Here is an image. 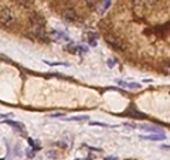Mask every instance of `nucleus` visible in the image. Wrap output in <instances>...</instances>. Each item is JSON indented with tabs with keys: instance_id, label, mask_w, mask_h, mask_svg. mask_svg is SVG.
Returning <instances> with one entry per match:
<instances>
[{
	"instance_id": "a878e982",
	"label": "nucleus",
	"mask_w": 170,
	"mask_h": 160,
	"mask_svg": "<svg viewBox=\"0 0 170 160\" xmlns=\"http://www.w3.org/2000/svg\"><path fill=\"white\" fill-rule=\"evenodd\" d=\"M119 157H116V156H106L105 157V160H118Z\"/></svg>"
},
{
	"instance_id": "20e7f679",
	"label": "nucleus",
	"mask_w": 170,
	"mask_h": 160,
	"mask_svg": "<svg viewBox=\"0 0 170 160\" xmlns=\"http://www.w3.org/2000/svg\"><path fill=\"white\" fill-rule=\"evenodd\" d=\"M146 10V2L145 0H133V12L138 17H143Z\"/></svg>"
},
{
	"instance_id": "dca6fc26",
	"label": "nucleus",
	"mask_w": 170,
	"mask_h": 160,
	"mask_svg": "<svg viewBox=\"0 0 170 160\" xmlns=\"http://www.w3.org/2000/svg\"><path fill=\"white\" fill-rule=\"evenodd\" d=\"M27 142L31 145V148H33V150H38L40 149V143H37L36 140H33V139H30V138H27Z\"/></svg>"
},
{
	"instance_id": "aec40b11",
	"label": "nucleus",
	"mask_w": 170,
	"mask_h": 160,
	"mask_svg": "<svg viewBox=\"0 0 170 160\" xmlns=\"http://www.w3.org/2000/svg\"><path fill=\"white\" fill-rule=\"evenodd\" d=\"M65 114H61V112H57V114H51L50 118H64Z\"/></svg>"
},
{
	"instance_id": "a211bd4d",
	"label": "nucleus",
	"mask_w": 170,
	"mask_h": 160,
	"mask_svg": "<svg viewBox=\"0 0 170 160\" xmlns=\"http://www.w3.org/2000/svg\"><path fill=\"white\" fill-rule=\"evenodd\" d=\"M129 115H132V116H135V118H140V119H143V118H146V115H145V114H140V112L135 111V109H133V108H132V114H129Z\"/></svg>"
},
{
	"instance_id": "4468645a",
	"label": "nucleus",
	"mask_w": 170,
	"mask_h": 160,
	"mask_svg": "<svg viewBox=\"0 0 170 160\" xmlns=\"http://www.w3.org/2000/svg\"><path fill=\"white\" fill-rule=\"evenodd\" d=\"M64 119L65 120H75V122H85V120H88L90 119V118L88 116H85V115H82V116H70V118H65L64 116Z\"/></svg>"
},
{
	"instance_id": "9b49d317",
	"label": "nucleus",
	"mask_w": 170,
	"mask_h": 160,
	"mask_svg": "<svg viewBox=\"0 0 170 160\" xmlns=\"http://www.w3.org/2000/svg\"><path fill=\"white\" fill-rule=\"evenodd\" d=\"M116 84L124 86V88H128V90H139L140 88V84H138V82H125L122 80H116Z\"/></svg>"
},
{
	"instance_id": "bb28decb",
	"label": "nucleus",
	"mask_w": 170,
	"mask_h": 160,
	"mask_svg": "<svg viewBox=\"0 0 170 160\" xmlns=\"http://www.w3.org/2000/svg\"><path fill=\"white\" fill-rule=\"evenodd\" d=\"M27 154H28V156H30V157H33V156H34V152H31V150H27Z\"/></svg>"
},
{
	"instance_id": "6ab92c4d",
	"label": "nucleus",
	"mask_w": 170,
	"mask_h": 160,
	"mask_svg": "<svg viewBox=\"0 0 170 160\" xmlns=\"http://www.w3.org/2000/svg\"><path fill=\"white\" fill-rule=\"evenodd\" d=\"M85 4H87L90 9H94L96 6V0H85Z\"/></svg>"
},
{
	"instance_id": "393cba45",
	"label": "nucleus",
	"mask_w": 170,
	"mask_h": 160,
	"mask_svg": "<svg viewBox=\"0 0 170 160\" xmlns=\"http://www.w3.org/2000/svg\"><path fill=\"white\" fill-rule=\"evenodd\" d=\"M160 149L162 150H170V145H162Z\"/></svg>"
},
{
	"instance_id": "5701e85b",
	"label": "nucleus",
	"mask_w": 170,
	"mask_h": 160,
	"mask_svg": "<svg viewBox=\"0 0 170 160\" xmlns=\"http://www.w3.org/2000/svg\"><path fill=\"white\" fill-rule=\"evenodd\" d=\"M77 48H78V47H72V44H70V47H68V51H70V52H77Z\"/></svg>"
},
{
	"instance_id": "f257e3e1",
	"label": "nucleus",
	"mask_w": 170,
	"mask_h": 160,
	"mask_svg": "<svg viewBox=\"0 0 170 160\" xmlns=\"http://www.w3.org/2000/svg\"><path fill=\"white\" fill-rule=\"evenodd\" d=\"M105 41L109 44V46L114 47L115 50H119V51H125V50L128 48L126 44H125L121 38L115 37V36H112V34H106V36H105Z\"/></svg>"
},
{
	"instance_id": "4be33fe9",
	"label": "nucleus",
	"mask_w": 170,
	"mask_h": 160,
	"mask_svg": "<svg viewBox=\"0 0 170 160\" xmlns=\"http://www.w3.org/2000/svg\"><path fill=\"white\" fill-rule=\"evenodd\" d=\"M115 62H116L115 60H108V61H106V64H108V67H109V68H112V67L115 65Z\"/></svg>"
},
{
	"instance_id": "2eb2a0df",
	"label": "nucleus",
	"mask_w": 170,
	"mask_h": 160,
	"mask_svg": "<svg viewBox=\"0 0 170 160\" xmlns=\"http://www.w3.org/2000/svg\"><path fill=\"white\" fill-rule=\"evenodd\" d=\"M91 126H101V128H112V125H108V123H104V122H98V120H95V122H91L90 123Z\"/></svg>"
},
{
	"instance_id": "0eeeda50",
	"label": "nucleus",
	"mask_w": 170,
	"mask_h": 160,
	"mask_svg": "<svg viewBox=\"0 0 170 160\" xmlns=\"http://www.w3.org/2000/svg\"><path fill=\"white\" fill-rule=\"evenodd\" d=\"M140 139L143 140H153V142H160L166 139V135L164 133H148V135H142Z\"/></svg>"
},
{
	"instance_id": "6e6552de",
	"label": "nucleus",
	"mask_w": 170,
	"mask_h": 160,
	"mask_svg": "<svg viewBox=\"0 0 170 160\" xmlns=\"http://www.w3.org/2000/svg\"><path fill=\"white\" fill-rule=\"evenodd\" d=\"M31 33L34 34V37L36 38L43 40V41H46L47 37H48V34H46V31H44V27H34L33 30H31Z\"/></svg>"
},
{
	"instance_id": "c756f323",
	"label": "nucleus",
	"mask_w": 170,
	"mask_h": 160,
	"mask_svg": "<svg viewBox=\"0 0 170 160\" xmlns=\"http://www.w3.org/2000/svg\"><path fill=\"white\" fill-rule=\"evenodd\" d=\"M128 160H133V159H128Z\"/></svg>"
},
{
	"instance_id": "412c9836",
	"label": "nucleus",
	"mask_w": 170,
	"mask_h": 160,
	"mask_svg": "<svg viewBox=\"0 0 170 160\" xmlns=\"http://www.w3.org/2000/svg\"><path fill=\"white\" fill-rule=\"evenodd\" d=\"M78 48H80L81 52H87L88 51V47L87 46H78Z\"/></svg>"
},
{
	"instance_id": "c85d7f7f",
	"label": "nucleus",
	"mask_w": 170,
	"mask_h": 160,
	"mask_svg": "<svg viewBox=\"0 0 170 160\" xmlns=\"http://www.w3.org/2000/svg\"><path fill=\"white\" fill-rule=\"evenodd\" d=\"M77 160H85V159H77ZM88 160H91V159H88Z\"/></svg>"
},
{
	"instance_id": "39448f33",
	"label": "nucleus",
	"mask_w": 170,
	"mask_h": 160,
	"mask_svg": "<svg viewBox=\"0 0 170 160\" xmlns=\"http://www.w3.org/2000/svg\"><path fill=\"white\" fill-rule=\"evenodd\" d=\"M48 38H51L53 41H70V37H68L67 34L62 33V31H57V30L50 31Z\"/></svg>"
},
{
	"instance_id": "423d86ee",
	"label": "nucleus",
	"mask_w": 170,
	"mask_h": 160,
	"mask_svg": "<svg viewBox=\"0 0 170 160\" xmlns=\"http://www.w3.org/2000/svg\"><path fill=\"white\" fill-rule=\"evenodd\" d=\"M135 128L148 133H164L162 129H159L158 126H153V125H135Z\"/></svg>"
},
{
	"instance_id": "7ed1b4c3",
	"label": "nucleus",
	"mask_w": 170,
	"mask_h": 160,
	"mask_svg": "<svg viewBox=\"0 0 170 160\" xmlns=\"http://www.w3.org/2000/svg\"><path fill=\"white\" fill-rule=\"evenodd\" d=\"M28 19H30L31 24H33L34 27H44V26H46V20H44V17L43 16H40L38 13H36V12H30Z\"/></svg>"
},
{
	"instance_id": "9d476101",
	"label": "nucleus",
	"mask_w": 170,
	"mask_h": 160,
	"mask_svg": "<svg viewBox=\"0 0 170 160\" xmlns=\"http://www.w3.org/2000/svg\"><path fill=\"white\" fill-rule=\"evenodd\" d=\"M6 120V125H9V126H12L13 129H16L17 132L23 133V135H26L24 133V125L20 122H16V120H10V119H4Z\"/></svg>"
},
{
	"instance_id": "ddd939ff",
	"label": "nucleus",
	"mask_w": 170,
	"mask_h": 160,
	"mask_svg": "<svg viewBox=\"0 0 170 160\" xmlns=\"http://www.w3.org/2000/svg\"><path fill=\"white\" fill-rule=\"evenodd\" d=\"M169 31H170V23L166 26H160V27L155 28V33H158V34H167Z\"/></svg>"
},
{
	"instance_id": "cd10ccee",
	"label": "nucleus",
	"mask_w": 170,
	"mask_h": 160,
	"mask_svg": "<svg viewBox=\"0 0 170 160\" xmlns=\"http://www.w3.org/2000/svg\"><path fill=\"white\" fill-rule=\"evenodd\" d=\"M145 2H146V3H149V4H152V3H155L156 0H145Z\"/></svg>"
},
{
	"instance_id": "7c9ffc66",
	"label": "nucleus",
	"mask_w": 170,
	"mask_h": 160,
	"mask_svg": "<svg viewBox=\"0 0 170 160\" xmlns=\"http://www.w3.org/2000/svg\"><path fill=\"white\" fill-rule=\"evenodd\" d=\"M0 160H4V159H0Z\"/></svg>"
},
{
	"instance_id": "f3484780",
	"label": "nucleus",
	"mask_w": 170,
	"mask_h": 160,
	"mask_svg": "<svg viewBox=\"0 0 170 160\" xmlns=\"http://www.w3.org/2000/svg\"><path fill=\"white\" fill-rule=\"evenodd\" d=\"M17 3L23 7H30L33 4V0H17Z\"/></svg>"
},
{
	"instance_id": "b1692460",
	"label": "nucleus",
	"mask_w": 170,
	"mask_h": 160,
	"mask_svg": "<svg viewBox=\"0 0 170 160\" xmlns=\"http://www.w3.org/2000/svg\"><path fill=\"white\" fill-rule=\"evenodd\" d=\"M88 44H90V47H96V40L95 38H92V40L88 41Z\"/></svg>"
},
{
	"instance_id": "f03ea898",
	"label": "nucleus",
	"mask_w": 170,
	"mask_h": 160,
	"mask_svg": "<svg viewBox=\"0 0 170 160\" xmlns=\"http://www.w3.org/2000/svg\"><path fill=\"white\" fill-rule=\"evenodd\" d=\"M14 22V14L10 9H2L0 10V24L2 26H12Z\"/></svg>"
},
{
	"instance_id": "1a4fd4ad",
	"label": "nucleus",
	"mask_w": 170,
	"mask_h": 160,
	"mask_svg": "<svg viewBox=\"0 0 170 160\" xmlns=\"http://www.w3.org/2000/svg\"><path fill=\"white\" fill-rule=\"evenodd\" d=\"M62 16H64V19L70 20V22H77L78 20V14L74 9H65L62 12Z\"/></svg>"
},
{
	"instance_id": "f8f14e48",
	"label": "nucleus",
	"mask_w": 170,
	"mask_h": 160,
	"mask_svg": "<svg viewBox=\"0 0 170 160\" xmlns=\"http://www.w3.org/2000/svg\"><path fill=\"white\" fill-rule=\"evenodd\" d=\"M111 4H112V0H104V2H102L101 9H99V14H104V13L111 7Z\"/></svg>"
}]
</instances>
